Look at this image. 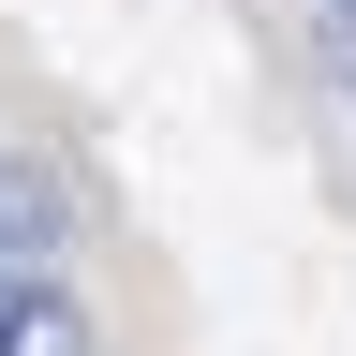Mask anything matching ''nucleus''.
Listing matches in <instances>:
<instances>
[{
  "mask_svg": "<svg viewBox=\"0 0 356 356\" xmlns=\"http://www.w3.org/2000/svg\"><path fill=\"white\" fill-rule=\"evenodd\" d=\"M60 267V178L44 163H0V297Z\"/></svg>",
  "mask_w": 356,
  "mask_h": 356,
  "instance_id": "obj_1",
  "label": "nucleus"
},
{
  "mask_svg": "<svg viewBox=\"0 0 356 356\" xmlns=\"http://www.w3.org/2000/svg\"><path fill=\"white\" fill-rule=\"evenodd\" d=\"M0 356H104V341H89V312L60 282H15V297H0Z\"/></svg>",
  "mask_w": 356,
  "mask_h": 356,
  "instance_id": "obj_2",
  "label": "nucleus"
},
{
  "mask_svg": "<svg viewBox=\"0 0 356 356\" xmlns=\"http://www.w3.org/2000/svg\"><path fill=\"white\" fill-rule=\"evenodd\" d=\"M312 30H327V60L356 74V0H312Z\"/></svg>",
  "mask_w": 356,
  "mask_h": 356,
  "instance_id": "obj_3",
  "label": "nucleus"
}]
</instances>
